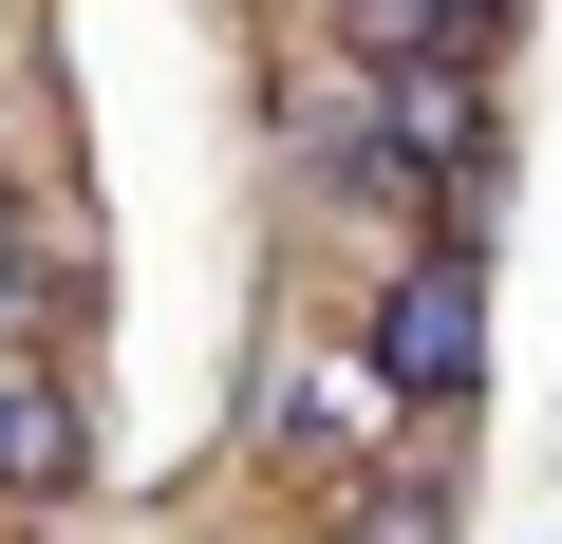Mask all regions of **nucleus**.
<instances>
[{
  "label": "nucleus",
  "instance_id": "20e7f679",
  "mask_svg": "<svg viewBox=\"0 0 562 544\" xmlns=\"http://www.w3.org/2000/svg\"><path fill=\"white\" fill-rule=\"evenodd\" d=\"M319 38L357 76H469V20H450V0H319Z\"/></svg>",
  "mask_w": 562,
  "mask_h": 544
},
{
  "label": "nucleus",
  "instance_id": "f257e3e1",
  "mask_svg": "<svg viewBox=\"0 0 562 544\" xmlns=\"http://www.w3.org/2000/svg\"><path fill=\"white\" fill-rule=\"evenodd\" d=\"M357 357H375V395H394L413 432L487 376V282H469V244H413V263H394V301H375V338H357Z\"/></svg>",
  "mask_w": 562,
  "mask_h": 544
},
{
  "label": "nucleus",
  "instance_id": "39448f33",
  "mask_svg": "<svg viewBox=\"0 0 562 544\" xmlns=\"http://www.w3.org/2000/svg\"><path fill=\"white\" fill-rule=\"evenodd\" d=\"M338 544H431V451H394V469H357V507H338Z\"/></svg>",
  "mask_w": 562,
  "mask_h": 544
},
{
  "label": "nucleus",
  "instance_id": "423d86ee",
  "mask_svg": "<svg viewBox=\"0 0 562 544\" xmlns=\"http://www.w3.org/2000/svg\"><path fill=\"white\" fill-rule=\"evenodd\" d=\"M0 301H20V207H0Z\"/></svg>",
  "mask_w": 562,
  "mask_h": 544
},
{
  "label": "nucleus",
  "instance_id": "0eeeda50",
  "mask_svg": "<svg viewBox=\"0 0 562 544\" xmlns=\"http://www.w3.org/2000/svg\"><path fill=\"white\" fill-rule=\"evenodd\" d=\"M450 20H469V38H506V0H450Z\"/></svg>",
  "mask_w": 562,
  "mask_h": 544
},
{
  "label": "nucleus",
  "instance_id": "7ed1b4c3",
  "mask_svg": "<svg viewBox=\"0 0 562 544\" xmlns=\"http://www.w3.org/2000/svg\"><path fill=\"white\" fill-rule=\"evenodd\" d=\"M76 357H20V338H0V507H57L76 488Z\"/></svg>",
  "mask_w": 562,
  "mask_h": 544
},
{
  "label": "nucleus",
  "instance_id": "f03ea898",
  "mask_svg": "<svg viewBox=\"0 0 562 544\" xmlns=\"http://www.w3.org/2000/svg\"><path fill=\"white\" fill-rule=\"evenodd\" d=\"M394 395H375V357H281V395H262V451L281 469H394Z\"/></svg>",
  "mask_w": 562,
  "mask_h": 544
}]
</instances>
